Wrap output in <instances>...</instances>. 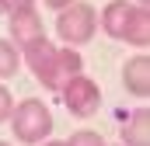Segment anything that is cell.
<instances>
[{
    "label": "cell",
    "mask_w": 150,
    "mask_h": 146,
    "mask_svg": "<svg viewBox=\"0 0 150 146\" xmlns=\"http://www.w3.org/2000/svg\"><path fill=\"white\" fill-rule=\"evenodd\" d=\"M7 122H11V132L18 136V143L25 146H38L52 136V111L38 98H25L21 105H14Z\"/></svg>",
    "instance_id": "cell-1"
},
{
    "label": "cell",
    "mask_w": 150,
    "mask_h": 146,
    "mask_svg": "<svg viewBox=\"0 0 150 146\" xmlns=\"http://www.w3.org/2000/svg\"><path fill=\"white\" fill-rule=\"evenodd\" d=\"M98 35V11L84 0H74L70 7H63L56 14V38L63 45H87Z\"/></svg>",
    "instance_id": "cell-2"
},
{
    "label": "cell",
    "mask_w": 150,
    "mask_h": 146,
    "mask_svg": "<svg viewBox=\"0 0 150 146\" xmlns=\"http://www.w3.org/2000/svg\"><path fill=\"white\" fill-rule=\"evenodd\" d=\"M59 98H63V105H67V111L74 118H91L101 108V87L84 73H77L74 80H67L59 87Z\"/></svg>",
    "instance_id": "cell-3"
},
{
    "label": "cell",
    "mask_w": 150,
    "mask_h": 146,
    "mask_svg": "<svg viewBox=\"0 0 150 146\" xmlns=\"http://www.w3.org/2000/svg\"><path fill=\"white\" fill-rule=\"evenodd\" d=\"M56 49L59 45H52L49 38L42 35V38H35L32 45H25L21 49V63L28 66V70L35 73V80L45 87V91H56L52 87V70H56Z\"/></svg>",
    "instance_id": "cell-4"
},
{
    "label": "cell",
    "mask_w": 150,
    "mask_h": 146,
    "mask_svg": "<svg viewBox=\"0 0 150 146\" xmlns=\"http://www.w3.org/2000/svg\"><path fill=\"white\" fill-rule=\"evenodd\" d=\"M45 35V25H42V18H38V11H18V14H7V38L18 45V49H25V45H32L35 38Z\"/></svg>",
    "instance_id": "cell-5"
},
{
    "label": "cell",
    "mask_w": 150,
    "mask_h": 146,
    "mask_svg": "<svg viewBox=\"0 0 150 146\" xmlns=\"http://www.w3.org/2000/svg\"><path fill=\"white\" fill-rule=\"evenodd\" d=\"M122 87L133 98L147 101V94H150V59H147V52H136V56H129L122 63Z\"/></svg>",
    "instance_id": "cell-6"
},
{
    "label": "cell",
    "mask_w": 150,
    "mask_h": 146,
    "mask_svg": "<svg viewBox=\"0 0 150 146\" xmlns=\"http://www.w3.org/2000/svg\"><path fill=\"white\" fill-rule=\"evenodd\" d=\"M133 11H136V4H129V0H108L105 11H101V18H98L101 32H105L108 38H119V42H122V32H126Z\"/></svg>",
    "instance_id": "cell-7"
},
{
    "label": "cell",
    "mask_w": 150,
    "mask_h": 146,
    "mask_svg": "<svg viewBox=\"0 0 150 146\" xmlns=\"http://www.w3.org/2000/svg\"><path fill=\"white\" fill-rule=\"evenodd\" d=\"M77 73H84V56L77 52L74 45H59V49H56V70H52V87H56V94H59V87H63L67 80H74Z\"/></svg>",
    "instance_id": "cell-8"
},
{
    "label": "cell",
    "mask_w": 150,
    "mask_h": 146,
    "mask_svg": "<svg viewBox=\"0 0 150 146\" xmlns=\"http://www.w3.org/2000/svg\"><path fill=\"white\" fill-rule=\"evenodd\" d=\"M119 132H122V146H150V111H147V105H140L133 111Z\"/></svg>",
    "instance_id": "cell-9"
},
{
    "label": "cell",
    "mask_w": 150,
    "mask_h": 146,
    "mask_svg": "<svg viewBox=\"0 0 150 146\" xmlns=\"http://www.w3.org/2000/svg\"><path fill=\"white\" fill-rule=\"evenodd\" d=\"M122 42L133 45V49H140V52L150 45V11L147 7H136V11H133L129 25H126V32H122Z\"/></svg>",
    "instance_id": "cell-10"
},
{
    "label": "cell",
    "mask_w": 150,
    "mask_h": 146,
    "mask_svg": "<svg viewBox=\"0 0 150 146\" xmlns=\"http://www.w3.org/2000/svg\"><path fill=\"white\" fill-rule=\"evenodd\" d=\"M21 66V49L11 42V38H0V80L14 77Z\"/></svg>",
    "instance_id": "cell-11"
},
{
    "label": "cell",
    "mask_w": 150,
    "mask_h": 146,
    "mask_svg": "<svg viewBox=\"0 0 150 146\" xmlns=\"http://www.w3.org/2000/svg\"><path fill=\"white\" fill-rule=\"evenodd\" d=\"M67 146H108L101 139V132H94V129H77L74 136L67 139Z\"/></svg>",
    "instance_id": "cell-12"
},
{
    "label": "cell",
    "mask_w": 150,
    "mask_h": 146,
    "mask_svg": "<svg viewBox=\"0 0 150 146\" xmlns=\"http://www.w3.org/2000/svg\"><path fill=\"white\" fill-rule=\"evenodd\" d=\"M11 111H14V94L0 84V122H7V118H11Z\"/></svg>",
    "instance_id": "cell-13"
},
{
    "label": "cell",
    "mask_w": 150,
    "mask_h": 146,
    "mask_svg": "<svg viewBox=\"0 0 150 146\" xmlns=\"http://www.w3.org/2000/svg\"><path fill=\"white\" fill-rule=\"evenodd\" d=\"M0 7H4L7 14H18V11H32L35 0H0Z\"/></svg>",
    "instance_id": "cell-14"
},
{
    "label": "cell",
    "mask_w": 150,
    "mask_h": 146,
    "mask_svg": "<svg viewBox=\"0 0 150 146\" xmlns=\"http://www.w3.org/2000/svg\"><path fill=\"white\" fill-rule=\"evenodd\" d=\"M74 0H45V7H52V11H63V7H70Z\"/></svg>",
    "instance_id": "cell-15"
},
{
    "label": "cell",
    "mask_w": 150,
    "mask_h": 146,
    "mask_svg": "<svg viewBox=\"0 0 150 146\" xmlns=\"http://www.w3.org/2000/svg\"><path fill=\"white\" fill-rule=\"evenodd\" d=\"M38 146H67V139H45V143H38Z\"/></svg>",
    "instance_id": "cell-16"
},
{
    "label": "cell",
    "mask_w": 150,
    "mask_h": 146,
    "mask_svg": "<svg viewBox=\"0 0 150 146\" xmlns=\"http://www.w3.org/2000/svg\"><path fill=\"white\" fill-rule=\"evenodd\" d=\"M136 7H147V0H136Z\"/></svg>",
    "instance_id": "cell-17"
},
{
    "label": "cell",
    "mask_w": 150,
    "mask_h": 146,
    "mask_svg": "<svg viewBox=\"0 0 150 146\" xmlns=\"http://www.w3.org/2000/svg\"><path fill=\"white\" fill-rule=\"evenodd\" d=\"M0 146H11V143H4V139H0Z\"/></svg>",
    "instance_id": "cell-18"
},
{
    "label": "cell",
    "mask_w": 150,
    "mask_h": 146,
    "mask_svg": "<svg viewBox=\"0 0 150 146\" xmlns=\"http://www.w3.org/2000/svg\"><path fill=\"white\" fill-rule=\"evenodd\" d=\"M119 146H122V143H119Z\"/></svg>",
    "instance_id": "cell-19"
}]
</instances>
